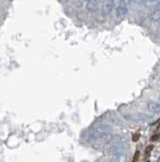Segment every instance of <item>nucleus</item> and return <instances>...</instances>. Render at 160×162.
Listing matches in <instances>:
<instances>
[{
	"mask_svg": "<svg viewBox=\"0 0 160 162\" xmlns=\"http://www.w3.org/2000/svg\"><path fill=\"white\" fill-rule=\"evenodd\" d=\"M159 140V135L157 134V135H155V136H153L152 138H151V141H154V142H156V141H158Z\"/></svg>",
	"mask_w": 160,
	"mask_h": 162,
	"instance_id": "7ed1b4c3",
	"label": "nucleus"
},
{
	"mask_svg": "<svg viewBox=\"0 0 160 162\" xmlns=\"http://www.w3.org/2000/svg\"><path fill=\"white\" fill-rule=\"evenodd\" d=\"M152 150H153V147L152 146H148V147H147L146 150H145V156H147V157L150 156V154H151V152H152Z\"/></svg>",
	"mask_w": 160,
	"mask_h": 162,
	"instance_id": "f257e3e1",
	"label": "nucleus"
},
{
	"mask_svg": "<svg viewBox=\"0 0 160 162\" xmlns=\"http://www.w3.org/2000/svg\"><path fill=\"white\" fill-rule=\"evenodd\" d=\"M139 156H140V153L137 151V152L135 153V155H134V158H133V160H132V162H138L139 161Z\"/></svg>",
	"mask_w": 160,
	"mask_h": 162,
	"instance_id": "f03ea898",
	"label": "nucleus"
}]
</instances>
